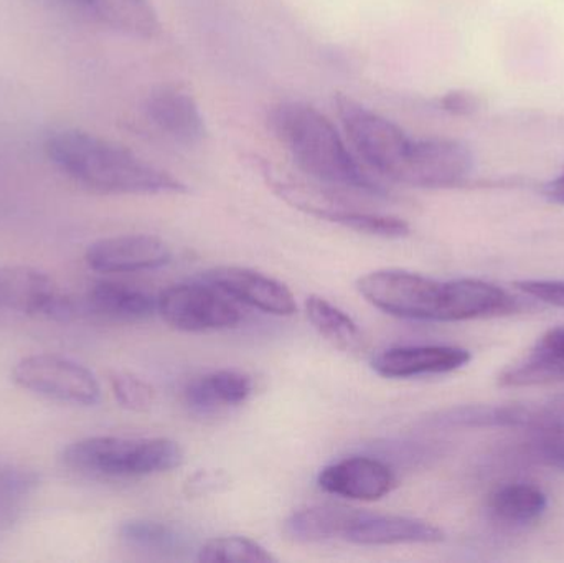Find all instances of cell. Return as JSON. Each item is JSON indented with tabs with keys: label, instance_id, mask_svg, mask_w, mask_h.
Instances as JSON below:
<instances>
[{
	"label": "cell",
	"instance_id": "1",
	"mask_svg": "<svg viewBox=\"0 0 564 563\" xmlns=\"http://www.w3.org/2000/svg\"><path fill=\"white\" fill-rule=\"evenodd\" d=\"M46 158L76 184L101 194H184L187 185L118 142L66 128L45 139Z\"/></svg>",
	"mask_w": 564,
	"mask_h": 563
},
{
	"label": "cell",
	"instance_id": "2",
	"mask_svg": "<svg viewBox=\"0 0 564 563\" xmlns=\"http://www.w3.org/2000/svg\"><path fill=\"white\" fill-rule=\"evenodd\" d=\"M270 124L292 161L308 177L328 187L357 192L371 197H390V191L370 169L348 149L334 122L301 101L274 106Z\"/></svg>",
	"mask_w": 564,
	"mask_h": 563
},
{
	"label": "cell",
	"instance_id": "3",
	"mask_svg": "<svg viewBox=\"0 0 564 563\" xmlns=\"http://www.w3.org/2000/svg\"><path fill=\"white\" fill-rule=\"evenodd\" d=\"M59 459L63 466L79 475L134 479L178 468L184 463V452L169 439L88 436L69 443Z\"/></svg>",
	"mask_w": 564,
	"mask_h": 563
},
{
	"label": "cell",
	"instance_id": "4",
	"mask_svg": "<svg viewBox=\"0 0 564 563\" xmlns=\"http://www.w3.org/2000/svg\"><path fill=\"white\" fill-rule=\"evenodd\" d=\"M338 118L357 158L377 177L398 184L413 139L397 122L348 96L337 98Z\"/></svg>",
	"mask_w": 564,
	"mask_h": 563
},
{
	"label": "cell",
	"instance_id": "5",
	"mask_svg": "<svg viewBox=\"0 0 564 563\" xmlns=\"http://www.w3.org/2000/svg\"><path fill=\"white\" fill-rule=\"evenodd\" d=\"M371 306L390 316L446 323L447 283L401 270H378L357 281Z\"/></svg>",
	"mask_w": 564,
	"mask_h": 563
},
{
	"label": "cell",
	"instance_id": "6",
	"mask_svg": "<svg viewBox=\"0 0 564 563\" xmlns=\"http://www.w3.org/2000/svg\"><path fill=\"white\" fill-rule=\"evenodd\" d=\"M12 380L20 389L55 402L93 407L101 400L95 373L59 354H32L13 366Z\"/></svg>",
	"mask_w": 564,
	"mask_h": 563
},
{
	"label": "cell",
	"instance_id": "7",
	"mask_svg": "<svg viewBox=\"0 0 564 563\" xmlns=\"http://www.w3.org/2000/svg\"><path fill=\"white\" fill-rule=\"evenodd\" d=\"M158 313L162 320L184 333H208L238 326L243 320L237 301L231 300L214 284H175L158 297Z\"/></svg>",
	"mask_w": 564,
	"mask_h": 563
},
{
	"label": "cell",
	"instance_id": "8",
	"mask_svg": "<svg viewBox=\"0 0 564 563\" xmlns=\"http://www.w3.org/2000/svg\"><path fill=\"white\" fill-rule=\"evenodd\" d=\"M0 310L69 321L78 314L79 303L63 293L45 271L25 264H7L0 267Z\"/></svg>",
	"mask_w": 564,
	"mask_h": 563
},
{
	"label": "cell",
	"instance_id": "9",
	"mask_svg": "<svg viewBox=\"0 0 564 563\" xmlns=\"http://www.w3.org/2000/svg\"><path fill=\"white\" fill-rule=\"evenodd\" d=\"M474 167L467 145L453 139H413L398 184L410 187H456L466 182Z\"/></svg>",
	"mask_w": 564,
	"mask_h": 563
},
{
	"label": "cell",
	"instance_id": "10",
	"mask_svg": "<svg viewBox=\"0 0 564 563\" xmlns=\"http://www.w3.org/2000/svg\"><path fill=\"white\" fill-rule=\"evenodd\" d=\"M85 260L93 271L102 274L139 273L171 263L172 250L154 235H116L89 245Z\"/></svg>",
	"mask_w": 564,
	"mask_h": 563
},
{
	"label": "cell",
	"instance_id": "11",
	"mask_svg": "<svg viewBox=\"0 0 564 563\" xmlns=\"http://www.w3.org/2000/svg\"><path fill=\"white\" fill-rule=\"evenodd\" d=\"M200 280L214 284L237 303L247 304L273 316L288 317L297 311L294 294L285 284L248 268H214L205 271Z\"/></svg>",
	"mask_w": 564,
	"mask_h": 563
},
{
	"label": "cell",
	"instance_id": "12",
	"mask_svg": "<svg viewBox=\"0 0 564 563\" xmlns=\"http://www.w3.org/2000/svg\"><path fill=\"white\" fill-rule=\"evenodd\" d=\"M318 488L354 501H380L397 488V475L384 462L370 456H350L318 473Z\"/></svg>",
	"mask_w": 564,
	"mask_h": 563
},
{
	"label": "cell",
	"instance_id": "13",
	"mask_svg": "<svg viewBox=\"0 0 564 563\" xmlns=\"http://www.w3.org/2000/svg\"><path fill=\"white\" fill-rule=\"evenodd\" d=\"M149 121L177 144L197 145L207 138V124L194 96L177 86H159L145 99Z\"/></svg>",
	"mask_w": 564,
	"mask_h": 563
},
{
	"label": "cell",
	"instance_id": "14",
	"mask_svg": "<svg viewBox=\"0 0 564 563\" xmlns=\"http://www.w3.org/2000/svg\"><path fill=\"white\" fill-rule=\"evenodd\" d=\"M470 353L454 346H403L383 350L371 360V369L384 379L440 376L463 369Z\"/></svg>",
	"mask_w": 564,
	"mask_h": 563
},
{
	"label": "cell",
	"instance_id": "15",
	"mask_svg": "<svg viewBox=\"0 0 564 563\" xmlns=\"http://www.w3.org/2000/svg\"><path fill=\"white\" fill-rule=\"evenodd\" d=\"M344 541L365 548L400 544H437L444 532L431 522L406 516L370 515L360 511Z\"/></svg>",
	"mask_w": 564,
	"mask_h": 563
},
{
	"label": "cell",
	"instance_id": "16",
	"mask_svg": "<svg viewBox=\"0 0 564 563\" xmlns=\"http://www.w3.org/2000/svg\"><path fill=\"white\" fill-rule=\"evenodd\" d=\"M115 32L152 40L161 33V20L151 0H55Z\"/></svg>",
	"mask_w": 564,
	"mask_h": 563
},
{
	"label": "cell",
	"instance_id": "17",
	"mask_svg": "<svg viewBox=\"0 0 564 563\" xmlns=\"http://www.w3.org/2000/svg\"><path fill=\"white\" fill-rule=\"evenodd\" d=\"M79 310L115 323H141L158 313V300L141 288L101 280L86 291Z\"/></svg>",
	"mask_w": 564,
	"mask_h": 563
},
{
	"label": "cell",
	"instance_id": "18",
	"mask_svg": "<svg viewBox=\"0 0 564 563\" xmlns=\"http://www.w3.org/2000/svg\"><path fill=\"white\" fill-rule=\"evenodd\" d=\"M253 393V379L240 370L221 369L188 382L184 399L198 415H212L228 407L243 405Z\"/></svg>",
	"mask_w": 564,
	"mask_h": 563
},
{
	"label": "cell",
	"instance_id": "19",
	"mask_svg": "<svg viewBox=\"0 0 564 563\" xmlns=\"http://www.w3.org/2000/svg\"><path fill=\"white\" fill-rule=\"evenodd\" d=\"M558 382H564V326L549 331L525 357L500 376V383L506 387Z\"/></svg>",
	"mask_w": 564,
	"mask_h": 563
},
{
	"label": "cell",
	"instance_id": "20",
	"mask_svg": "<svg viewBox=\"0 0 564 563\" xmlns=\"http://www.w3.org/2000/svg\"><path fill=\"white\" fill-rule=\"evenodd\" d=\"M358 515V509L334 505L299 509L285 519L284 534L302 544L344 539Z\"/></svg>",
	"mask_w": 564,
	"mask_h": 563
},
{
	"label": "cell",
	"instance_id": "21",
	"mask_svg": "<svg viewBox=\"0 0 564 563\" xmlns=\"http://www.w3.org/2000/svg\"><path fill=\"white\" fill-rule=\"evenodd\" d=\"M126 548L158 557H178L188 548V539L181 529L154 519H129L118 529Z\"/></svg>",
	"mask_w": 564,
	"mask_h": 563
},
{
	"label": "cell",
	"instance_id": "22",
	"mask_svg": "<svg viewBox=\"0 0 564 563\" xmlns=\"http://www.w3.org/2000/svg\"><path fill=\"white\" fill-rule=\"evenodd\" d=\"M305 313L314 329L341 353L358 354L365 350L367 344L358 324L325 297H308Z\"/></svg>",
	"mask_w": 564,
	"mask_h": 563
},
{
	"label": "cell",
	"instance_id": "23",
	"mask_svg": "<svg viewBox=\"0 0 564 563\" xmlns=\"http://www.w3.org/2000/svg\"><path fill=\"white\" fill-rule=\"evenodd\" d=\"M549 508L545 492L529 483H512L497 489L489 509L497 521L509 526H529L539 521Z\"/></svg>",
	"mask_w": 564,
	"mask_h": 563
},
{
	"label": "cell",
	"instance_id": "24",
	"mask_svg": "<svg viewBox=\"0 0 564 563\" xmlns=\"http://www.w3.org/2000/svg\"><path fill=\"white\" fill-rule=\"evenodd\" d=\"M312 215L325 218L332 224L350 228L358 234L373 235L381 238H403L410 235V225L403 218L391 217V215L371 214V212L350 210V208L315 207L307 208Z\"/></svg>",
	"mask_w": 564,
	"mask_h": 563
},
{
	"label": "cell",
	"instance_id": "25",
	"mask_svg": "<svg viewBox=\"0 0 564 563\" xmlns=\"http://www.w3.org/2000/svg\"><path fill=\"white\" fill-rule=\"evenodd\" d=\"M197 561L205 563H270L276 562V557L251 539L231 535V538H218L205 542L198 551Z\"/></svg>",
	"mask_w": 564,
	"mask_h": 563
},
{
	"label": "cell",
	"instance_id": "26",
	"mask_svg": "<svg viewBox=\"0 0 564 563\" xmlns=\"http://www.w3.org/2000/svg\"><path fill=\"white\" fill-rule=\"evenodd\" d=\"M112 393L122 409L131 412H148L155 402L151 383L139 379L134 373L118 372L111 377Z\"/></svg>",
	"mask_w": 564,
	"mask_h": 563
},
{
	"label": "cell",
	"instance_id": "27",
	"mask_svg": "<svg viewBox=\"0 0 564 563\" xmlns=\"http://www.w3.org/2000/svg\"><path fill=\"white\" fill-rule=\"evenodd\" d=\"M532 432V442L530 450L532 455L549 468L558 469L564 473V429L530 430Z\"/></svg>",
	"mask_w": 564,
	"mask_h": 563
},
{
	"label": "cell",
	"instance_id": "28",
	"mask_svg": "<svg viewBox=\"0 0 564 563\" xmlns=\"http://www.w3.org/2000/svg\"><path fill=\"white\" fill-rule=\"evenodd\" d=\"M564 429V393L546 400L539 407H532V416H530L529 430L545 429Z\"/></svg>",
	"mask_w": 564,
	"mask_h": 563
},
{
	"label": "cell",
	"instance_id": "29",
	"mask_svg": "<svg viewBox=\"0 0 564 563\" xmlns=\"http://www.w3.org/2000/svg\"><path fill=\"white\" fill-rule=\"evenodd\" d=\"M517 288L542 303L564 310V281H522Z\"/></svg>",
	"mask_w": 564,
	"mask_h": 563
},
{
	"label": "cell",
	"instance_id": "30",
	"mask_svg": "<svg viewBox=\"0 0 564 563\" xmlns=\"http://www.w3.org/2000/svg\"><path fill=\"white\" fill-rule=\"evenodd\" d=\"M440 106L441 109L454 116H473L479 111L482 102L474 93L456 89V91L446 93L440 99Z\"/></svg>",
	"mask_w": 564,
	"mask_h": 563
},
{
	"label": "cell",
	"instance_id": "31",
	"mask_svg": "<svg viewBox=\"0 0 564 563\" xmlns=\"http://www.w3.org/2000/svg\"><path fill=\"white\" fill-rule=\"evenodd\" d=\"M17 516H19V509H17L15 498L0 492V532L9 529L17 521Z\"/></svg>",
	"mask_w": 564,
	"mask_h": 563
},
{
	"label": "cell",
	"instance_id": "32",
	"mask_svg": "<svg viewBox=\"0 0 564 563\" xmlns=\"http://www.w3.org/2000/svg\"><path fill=\"white\" fill-rule=\"evenodd\" d=\"M543 195H545L550 202L564 205V171L560 177H556L555 181L549 182V184L543 187Z\"/></svg>",
	"mask_w": 564,
	"mask_h": 563
},
{
	"label": "cell",
	"instance_id": "33",
	"mask_svg": "<svg viewBox=\"0 0 564 563\" xmlns=\"http://www.w3.org/2000/svg\"><path fill=\"white\" fill-rule=\"evenodd\" d=\"M13 472H15L13 465L0 462V489L7 488V486L10 485L13 478Z\"/></svg>",
	"mask_w": 564,
	"mask_h": 563
}]
</instances>
